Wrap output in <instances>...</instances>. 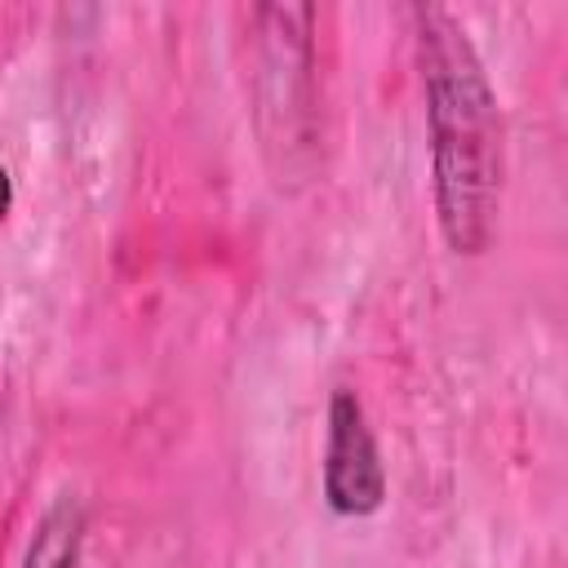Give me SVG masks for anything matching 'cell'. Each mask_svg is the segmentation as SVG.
<instances>
[{
  "instance_id": "3",
  "label": "cell",
  "mask_w": 568,
  "mask_h": 568,
  "mask_svg": "<svg viewBox=\"0 0 568 568\" xmlns=\"http://www.w3.org/2000/svg\"><path fill=\"white\" fill-rule=\"evenodd\" d=\"M324 506L342 519H368L386 506V466L377 435L368 426L364 399L351 386H337L328 399V426H324Z\"/></svg>"
},
{
  "instance_id": "2",
  "label": "cell",
  "mask_w": 568,
  "mask_h": 568,
  "mask_svg": "<svg viewBox=\"0 0 568 568\" xmlns=\"http://www.w3.org/2000/svg\"><path fill=\"white\" fill-rule=\"evenodd\" d=\"M248 98L275 182H302L315 164V40L311 4H257L248 13Z\"/></svg>"
},
{
  "instance_id": "5",
  "label": "cell",
  "mask_w": 568,
  "mask_h": 568,
  "mask_svg": "<svg viewBox=\"0 0 568 568\" xmlns=\"http://www.w3.org/2000/svg\"><path fill=\"white\" fill-rule=\"evenodd\" d=\"M13 213V178H9V169H4V160H0V222Z\"/></svg>"
},
{
  "instance_id": "1",
  "label": "cell",
  "mask_w": 568,
  "mask_h": 568,
  "mask_svg": "<svg viewBox=\"0 0 568 568\" xmlns=\"http://www.w3.org/2000/svg\"><path fill=\"white\" fill-rule=\"evenodd\" d=\"M430 142V204L457 257L488 253L506 191V120L466 22L430 0L404 9Z\"/></svg>"
},
{
  "instance_id": "4",
  "label": "cell",
  "mask_w": 568,
  "mask_h": 568,
  "mask_svg": "<svg viewBox=\"0 0 568 568\" xmlns=\"http://www.w3.org/2000/svg\"><path fill=\"white\" fill-rule=\"evenodd\" d=\"M84 532H89V506H84V497L58 493L40 510L18 568H80Z\"/></svg>"
}]
</instances>
